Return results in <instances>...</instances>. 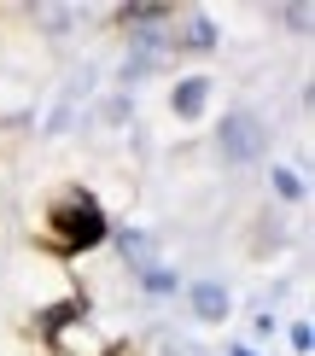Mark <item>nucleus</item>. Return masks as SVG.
<instances>
[{
    "mask_svg": "<svg viewBox=\"0 0 315 356\" xmlns=\"http://www.w3.org/2000/svg\"><path fill=\"white\" fill-rule=\"evenodd\" d=\"M163 41H170V53H210V47H216V24L193 12V18H181V29L163 35Z\"/></svg>",
    "mask_w": 315,
    "mask_h": 356,
    "instance_id": "nucleus-5",
    "label": "nucleus"
},
{
    "mask_svg": "<svg viewBox=\"0 0 315 356\" xmlns=\"http://www.w3.org/2000/svg\"><path fill=\"white\" fill-rule=\"evenodd\" d=\"M187 304H193V316H199V321H210V327L228 321V286H222V280H199V286L187 292Z\"/></svg>",
    "mask_w": 315,
    "mask_h": 356,
    "instance_id": "nucleus-4",
    "label": "nucleus"
},
{
    "mask_svg": "<svg viewBox=\"0 0 315 356\" xmlns=\"http://www.w3.org/2000/svg\"><path fill=\"white\" fill-rule=\"evenodd\" d=\"M117 251H123V263H129L134 275L158 263V245H152V234H140V228H123V234H117Z\"/></svg>",
    "mask_w": 315,
    "mask_h": 356,
    "instance_id": "nucleus-6",
    "label": "nucleus"
},
{
    "mask_svg": "<svg viewBox=\"0 0 315 356\" xmlns=\"http://www.w3.org/2000/svg\"><path fill=\"white\" fill-rule=\"evenodd\" d=\"M210 106V76H181L175 82V94H170V111L181 117V123H199Z\"/></svg>",
    "mask_w": 315,
    "mask_h": 356,
    "instance_id": "nucleus-3",
    "label": "nucleus"
},
{
    "mask_svg": "<svg viewBox=\"0 0 315 356\" xmlns=\"http://www.w3.org/2000/svg\"><path fill=\"white\" fill-rule=\"evenodd\" d=\"M275 193H280L286 204H298V199H304V181H298V170H286V164H280V170H275Z\"/></svg>",
    "mask_w": 315,
    "mask_h": 356,
    "instance_id": "nucleus-8",
    "label": "nucleus"
},
{
    "mask_svg": "<svg viewBox=\"0 0 315 356\" xmlns=\"http://www.w3.org/2000/svg\"><path fill=\"white\" fill-rule=\"evenodd\" d=\"M309 345H315V333H309V321H292V350H298V356H309Z\"/></svg>",
    "mask_w": 315,
    "mask_h": 356,
    "instance_id": "nucleus-9",
    "label": "nucleus"
},
{
    "mask_svg": "<svg viewBox=\"0 0 315 356\" xmlns=\"http://www.w3.org/2000/svg\"><path fill=\"white\" fill-rule=\"evenodd\" d=\"M228 356H257V350H251V345H234V350H228Z\"/></svg>",
    "mask_w": 315,
    "mask_h": 356,
    "instance_id": "nucleus-11",
    "label": "nucleus"
},
{
    "mask_svg": "<svg viewBox=\"0 0 315 356\" xmlns=\"http://www.w3.org/2000/svg\"><path fill=\"white\" fill-rule=\"evenodd\" d=\"M140 286L152 292V298H158V292L170 298V292H175V269H163V263H152V269H140Z\"/></svg>",
    "mask_w": 315,
    "mask_h": 356,
    "instance_id": "nucleus-7",
    "label": "nucleus"
},
{
    "mask_svg": "<svg viewBox=\"0 0 315 356\" xmlns=\"http://www.w3.org/2000/svg\"><path fill=\"white\" fill-rule=\"evenodd\" d=\"M35 234H41L47 251H58V257H82V251H94V245L111 240V222H105L99 199L88 187H65L47 211H41V228Z\"/></svg>",
    "mask_w": 315,
    "mask_h": 356,
    "instance_id": "nucleus-1",
    "label": "nucleus"
},
{
    "mask_svg": "<svg viewBox=\"0 0 315 356\" xmlns=\"http://www.w3.org/2000/svg\"><path fill=\"white\" fill-rule=\"evenodd\" d=\"M105 356H146V345H105Z\"/></svg>",
    "mask_w": 315,
    "mask_h": 356,
    "instance_id": "nucleus-10",
    "label": "nucleus"
},
{
    "mask_svg": "<svg viewBox=\"0 0 315 356\" xmlns=\"http://www.w3.org/2000/svg\"><path fill=\"white\" fill-rule=\"evenodd\" d=\"M216 152H222V164H234V170H245V164H257V158L268 152V129H263V117L257 111H228L216 123Z\"/></svg>",
    "mask_w": 315,
    "mask_h": 356,
    "instance_id": "nucleus-2",
    "label": "nucleus"
}]
</instances>
